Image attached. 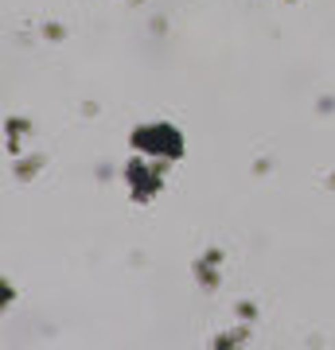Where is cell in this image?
<instances>
[{"instance_id": "6da1fadb", "label": "cell", "mask_w": 335, "mask_h": 350, "mask_svg": "<svg viewBox=\"0 0 335 350\" xmlns=\"http://www.w3.org/2000/svg\"><path fill=\"white\" fill-rule=\"evenodd\" d=\"M219 265H223V253H219V250H211L207 257H203V261L195 265V273H199V284L207 288V292H211V288H219V273H214Z\"/></svg>"}, {"instance_id": "7a4b0ae2", "label": "cell", "mask_w": 335, "mask_h": 350, "mask_svg": "<svg viewBox=\"0 0 335 350\" xmlns=\"http://www.w3.org/2000/svg\"><path fill=\"white\" fill-rule=\"evenodd\" d=\"M39 163H43L39 156H32V160H24L20 167H16V179H27V175H36V172H39Z\"/></svg>"}, {"instance_id": "3957f363", "label": "cell", "mask_w": 335, "mask_h": 350, "mask_svg": "<svg viewBox=\"0 0 335 350\" xmlns=\"http://www.w3.org/2000/svg\"><path fill=\"white\" fill-rule=\"evenodd\" d=\"M238 315H242V319H253L258 312H253V304H242V308H238Z\"/></svg>"}, {"instance_id": "277c9868", "label": "cell", "mask_w": 335, "mask_h": 350, "mask_svg": "<svg viewBox=\"0 0 335 350\" xmlns=\"http://www.w3.org/2000/svg\"><path fill=\"white\" fill-rule=\"evenodd\" d=\"M332 183H335V179H332Z\"/></svg>"}]
</instances>
